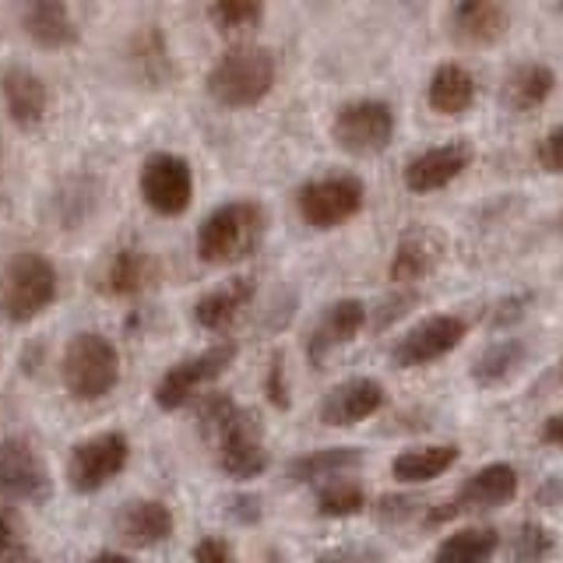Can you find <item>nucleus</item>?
<instances>
[{
  "label": "nucleus",
  "mask_w": 563,
  "mask_h": 563,
  "mask_svg": "<svg viewBox=\"0 0 563 563\" xmlns=\"http://www.w3.org/2000/svg\"><path fill=\"white\" fill-rule=\"evenodd\" d=\"M201 433L216 444L219 468L229 479H257L272 465L264 448V427L254 409H240L229 395H211L201 405Z\"/></svg>",
  "instance_id": "1"
},
{
  "label": "nucleus",
  "mask_w": 563,
  "mask_h": 563,
  "mask_svg": "<svg viewBox=\"0 0 563 563\" xmlns=\"http://www.w3.org/2000/svg\"><path fill=\"white\" fill-rule=\"evenodd\" d=\"M275 57L264 46H233L225 49L208 70V96L225 110H251L275 88Z\"/></svg>",
  "instance_id": "2"
},
{
  "label": "nucleus",
  "mask_w": 563,
  "mask_h": 563,
  "mask_svg": "<svg viewBox=\"0 0 563 563\" xmlns=\"http://www.w3.org/2000/svg\"><path fill=\"white\" fill-rule=\"evenodd\" d=\"M264 233H268V211L257 201H229L201 222L198 257L205 264L246 261L261 246Z\"/></svg>",
  "instance_id": "3"
},
{
  "label": "nucleus",
  "mask_w": 563,
  "mask_h": 563,
  "mask_svg": "<svg viewBox=\"0 0 563 563\" xmlns=\"http://www.w3.org/2000/svg\"><path fill=\"white\" fill-rule=\"evenodd\" d=\"M53 299H57V272L43 254L22 251L4 264V272H0V317H8L11 324H29Z\"/></svg>",
  "instance_id": "4"
},
{
  "label": "nucleus",
  "mask_w": 563,
  "mask_h": 563,
  "mask_svg": "<svg viewBox=\"0 0 563 563\" xmlns=\"http://www.w3.org/2000/svg\"><path fill=\"white\" fill-rule=\"evenodd\" d=\"M60 377L70 398L78 401L106 398L120 380V356L113 342L99 331H78L64 349Z\"/></svg>",
  "instance_id": "5"
},
{
  "label": "nucleus",
  "mask_w": 563,
  "mask_h": 563,
  "mask_svg": "<svg viewBox=\"0 0 563 563\" xmlns=\"http://www.w3.org/2000/svg\"><path fill=\"white\" fill-rule=\"evenodd\" d=\"M518 468L507 465V462H493V465H483L475 475L457 486L454 497L444 504V507H430L422 525L433 528V525H444L457 515H486V510H497V507H507L510 500L518 497Z\"/></svg>",
  "instance_id": "6"
},
{
  "label": "nucleus",
  "mask_w": 563,
  "mask_h": 563,
  "mask_svg": "<svg viewBox=\"0 0 563 563\" xmlns=\"http://www.w3.org/2000/svg\"><path fill=\"white\" fill-rule=\"evenodd\" d=\"M395 110L380 99H356L345 102L331 123L334 145L349 155H380L395 141Z\"/></svg>",
  "instance_id": "7"
},
{
  "label": "nucleus",
  "mask_w": 563,
  "mask_h": 563,
  "mask_svg": "<svg viewBox=\"0 0 563 563\" xmlns=\"http://www.w3.org/2000/svg\"><path fill=\"white\" fill-rule=\"evenodd\" d=\"M363 198H366V187L356 173H331V176H321V180H310L299 187L296 205H299V216H303L307 225L334 229V225L349 222L352 216H360Z\"/></svg>",
  "instance_id": "8"
},
{
  "label": "nucleus",
  "mask_w": 563,
  "mask_h": 563,
  "mask_svg": "<svg viewBox=\"0 0 563 563\" xmlns=\"http://www.w3.org/2000/svg\"><path fill=\"white\" fill-rule=\"evenodd\" d=\"M53 497L49 468L29 440L8 437L0 440V500L4 504H46Z\"/></svg>",
  "instance_id": "9"
},
{
  "label": "nucleus",
  "mask_w": 563,
  "mask_h": 563,
  "mask_svg": "<svg viewBox=\"0 0 563 563\" xmlns=\"http://www.w3.org/2000/svg\"><path fill=\"white\" fill-rule=\"evenodd\" d=\"M233 360H236V342H219V345L198 352V356L169 366L163 374V380H158V387H155L158 409L176 412L180 405H187L194 395H198V387L219 380L225 369L233 366Z\"/></svg>",
  "instance_id": "10"
},
{
  "label": "nucleus",
  "mask_w": 563,
  "mask_h": 563,
  "mask_svg": "<svg viewBox=\"0 0 563 563\" xmlns=\"http://www.w3.org/2000/svg\"><path fill=\"white\" fill-rule=\"evenodd\" d=\"M141 198L158 216H184L194 198V173L184 155L173 152H155L141 166Z\"/></svg>",
  "instance_id": "11"
},
{
  "label": "nucleus",
  "mask_w": 563,
  "mask_h": 563,
  "mask_svg": "<svg viewBox=\"0 0 563 563\" xmlns=\"http://www.w3.org/2000/svg\"><path fill=\"white\" fill-rule=\"evenodd\" d=\"M468 324L465 317L457 313H433L427 321H419L412 331H405L391 349V363L398 369H412V366H430L440 356H448L457 345L465 342Z\"/></svg>",
  "instance_id": "12"
},
{
  "label": "nucleus",
  "mask_w": 563,
  "mask_h": 563,
  "mask_svg": "<svg viewBox=\"0 0 563 563\" xmlns=\"http://www.w3.org/2000/svg\"><path fill=\"white\" fill-rule=\"evenodd\" d=\"M128 457H131V444L120 430L81 440V444L70 451L67 483L78 493H96L106 483L117 479V475L123 472V465H128Z\"/></svg>",
  "instance_id": "13"
},
{
  "label": "nucleus",
  "mask_w": 563,
  "mask_h": 563,
  "mask_svg": "<svg viewBox=\"0 0 563 563\" xmlns=\"http://www.w3.org/2000/svg\"><path fill=\"white\" fill-rule=\"evenodd\" d=\"M472 145L468 141H448V145H437L419 152L416 158H409V166L401 173V184L409 187L412 194H433L440 187L454 184L472 166Z\"/></svg>",
  "instance_id": "14"
},
{
  "label": "nucleus",
  "mask_w": 563,
  "mask_h": 563,
  "mask_svg": "<svg viewBox=\"0 0 563 563\" xmlns=\"http://www.w3.org/2000/svg\"><path fill=\"white\" fill-rule=\"evenodd\" d=\"M444 251H448V236L440 233V229L409 225L398 236L387 275H391V282H398V286H405V282H419V278H427L440 261H444Z\"/></svg>",
  "instance_id": "15"
},
{
  "label": "nucleus",
  "mask_w": 563,
  "mask_h": 563,
  "mask_svg": "<svg viewBox=\"0 0 563 563\" xmlns=\"http://www.w3.org/2000/svg\"><path fill=\"white\" fill-rule=\"evenodd\" d=\"M384 384L374 377H352L339 387H331L321 401V422L324 427H356V422L377 416L384 409Z\"/></svg>",
  "instance_id": "16"
},
{
  "label": "nucleus",
  "mask_w": 563,
  "mask_h": 563,
  "mask_svg": "<svg viewBox=\"0 0 563 563\" xmlns=\"http://www.w3.org/2000/svg\"><path fill=\"white\" fill-rule=\"evenodd\" d=\"M366 303L363 299H334V303L317 317V324L307 339V356L310 363H324L339 345H349L356 334L366 328Z\"/></svg>",
  "instance_id": "17"
},
{
  "label": "nucleus",
  "mask_w": 563,
  "mask_h": 563,
  "mask_svg": "<svg viewBox=\"0 0 563 563\" xmlns=\"http://www.w3.org/2000/svg\"><path fill=\"white\" fill-rule=\"evenodd\" d=\"M0 99H4L11 120L22 131H35V128H40L46 110H49L46 85L29 67H8L4 75H0Z\"/></svg>",
  "instance_id": "18"
},
{
  "label": "nucleus",
  "mask_w": 563,
  "mask_h": 563,
  "mask_svg": "<svg viewBox=\"0 0 563 563\" xmlns=\"http://www.w3.org/2000/svg\"><path fill=\"white\" fill-rule=\"evenodd\" d=\"M510 25L507 4L497 0H462L451 8V32L462 46H493Z\"/></svg>",
  "instance_id": "19"
},
{
  "label": "nucleus",
  "mask_w": 563,
  "mask_h": 563,
  "mask_svg": "<svg viewBox=\"0 0 563 563\" xmlns=\"http://www.w3.org/2000/svg\"><path fill=\"white\" fill-rule=\"evenodd\" d=\"M117 536L134 545V550H148V545L166 542L173 532V510L163 500H131L113 518Z\"/></svg>",
  "instance_id": "20"
},
{
  "label": "nucleus",
  "mask_w": 563,
  "mask_h": 563,
  "mask_svg": "<svg viewBox=\"0 0 563 563\" xmlns=\"http://www.w3.org/2000/svg\"><path fill=\"white\" fill-rule=\"evenodd\" d=\"M254 292H257L254 278H246V275L229 278L219 289H211L198 299V307H194V321L208 331H225L243 313V307H251Z\"/></svg>",
  "instance_id": "21"
},
{
  "label": "nucleus",
  "mask_w": 563,
  "mask_h": 563,
  "mask_svg": "<svg viewBox=\"0 0 563 563\" xmlns=\"http://www.w3.org/2000/svg\"><path fill=\"white\" fill-rule=\"evenodd\" d=\"M556 88V70L550 64H539V60H528V64H518L510 75L504 78V106L515 113H532L539 106L553 96Z\"/></svg>",
  "instance_id": "22"
},
{
  "label": "nucleus",
  "mask_w": 563,
  "mask_h": 563,
  "mask_svg": "<svg viewBox=\"0 0 563 563\" xmlns=\"http://www.w3.org/2000/svg\"><path fill=\"white\" fill-rule=\"evenodd\" d=\"M22 32L43 49H64L78 43L75 18H70L64 4H53V0H40V4L22 8Z\"/></svg>",
  "instance_id": "23"
},
{
  "label": "nucleus",
  "mask_w": 563,
  "mask_h": 563,
  "mask_svg": "<svg viewBox=\"0 0 563 563\" xmlns=\"http://www.w3.org/2000/svg\"><path fill=\"white\" fill-rule=\"evenodd\" d=\"M155 278H158V261L148 251L128 246V251L113 254V261L106 264L102 292H110V296H141Z\"/></svg>",
  "instance_id": "24"
},
{
  "label": "nucleus",
  "mask_w": 563,
  "mask_h": 563,
  "mask_svg": "<svg viewBox=\"0 0 563 563\" xmlns=\"http://www.w3.org/2000/svg\"><path fill=\"white\" fill-rule=\"evenodd\" d=\"M528 356H532V349H528V342H521V339L493 342L479 352V360L472 363V380L479 387H504L521 374Z\"/></svg>",
  "instance_id": "25"
},
{
  "label": "nucleus",
  "mask_w": 563,
  "mask_h": 563,
  "mask_svg": "<svg viewBox=\"0 0 563 563\" xmlns=\"http://www.w3.org/2000/svg\"><path fill=\"white\" fill-rule=\"evenodd\" d=\"M427 102L440 117H462L475 102V78L462 64H440L430 75Z\"/></svg>",
  "instance_id": "26"
},
{
  "label": "nucleus",
  "mask_w": 563,
  "mask_h": 563,
  "mask_svg": "<svg viewBox=\"0 0 563 563\" xmlns=\"http://www.w3.org/2000/svg\"><path fill=\"white\" fill-rule=\"evenodd\" d=\"M457 451L454 444H430V448H412L401 451L391 462V475L401 486H427L433 479H440L448 468L457 465Z\"/></svg>",
  "instance_id": "27"
},
{
  "label": "nucleus",
  "mask_w": 563,
  "mask_h": 563,
  "mask_svg": "<svg viewBox=\"0 0 563 563\" xmlns=\"http://www.w3.org/2000/svg\"><path fill=\"white\" fill-rule=\"evenodd\" d=\"M363 465V451L356 448H324V451H310V454H299L289 462L286 475L292 483H331V479H342L345 472L360 468Z\"/></svg>",
  "instance_id": "28"
},
{
  "label": "nucleus",
  "mask_w": 563,
  "mask_h": 563,
  "mask_svg": "<svg viewBox=\"0 0 563 563\" xmlns=\"http://www.w3.org/2000/svg\"><path fill=\"white\" fill-rule=\"evenodd\" d=\"M500 550V532L489 525L462 528L437 545L433 563H489L493 553Z\"/></svg>",
  "instance_id": "29"
},
{
  "label": "nucleus",
  "mask_w": 563,
  "mask_h": 563,
  "mask_svg": "<svg viewBox=\"0 0 563 563\" xmlns=\"http://www.w3.org/2000/svg\"><path fill=\"white\" fill-rule=\"evenodd\" d=\"M317 510L324 518H352V515H363L366 510V493L356 479H331L317 489Z\"/></svg>",
  "instance_id": "30"
},
{
  "label": "nucleus",
  "mask_w": 563,
  "mask_h": 563,
  "mask_svg": "<svg viewBox=\"0 0 563 563\" xmlns=\"http://www.w3.org/2000/svg\"><path fill=\"white\" fill-rule=\"evenodd\" d=\"M208 14L222 35H246L264 22V4L257 0H219L208 8Z\"/></svg>",
  "instance_id": "31"
},
{
  "label": "nucleus",
  "mask_w": 563,
  "mask_h": 563,
  "mask_svg": "<svg viewBox=\"0 0 563 563\" xmlns=\"http://www.w3.org/2000/svg\"><path fill=\"white\" fill-rule=\"evenodd\" d=\"M553 550H556V536L539 521H525L515 532V542H510L515 563H542Z\"/></svg>",
  "instance_id": "32"
},
{
  "label": "nucleus",
  "mask_w": 563,
  "mask_h": 563,
  "mask_svg": "<svg viewBox=\"0 0 563 563\" xmlns=\"http://www.w3.org/2000/svg\"><path fill=\"white\" fill-rule=\"evenodd\" d=\"M25 521L14 507H0V563L25 560Z\"/></svg>",
  "instance_id": "33"
},
{
  "label": "nucleus",
  "mask_w": 563,
  "mask_h": 563,
  "mask_svg": "<svg viewBox=\"0 0 563 563\" xmlns=\"http://www.w3.org/2000/svg\"><path fill=\"white\" fill-rule=\"evenodd\" d=\"M532 299L536 292H515V296H504L500 303H493L489 317H486V324L493 331H507V328H515L518 321H525V313L528 307H532Z\"/></svg>",
  "instance_id": "34"
},
{
  "label": "nucleus",
  "mask_w": 563,
  "mask_h": 563,
  "mask_svg": "<svg viewBox=\"0 0 563 563\" xmlns=\"http://www.w3.org/2000/svg\"><path fill=\"white\" fill-rule=\"evenodd\" d=\"M317 563H384V553L369 542H345L334 545V550H324L317 556Z\"/></svg>",
  "instance_id": "35"
},
{
  "label": "nucleus",
  "mask_w": 563,
  "mask_h": 563,
  "mask_svg": "<svg viewBox=\"0 0 563 563\" xmlns=\"http://www.w3.org/2000/svg\"><path fill=\"white\" fill-rule=\"evenodd\" d=\"M536 163H539L545 173L563 176V128H553L545 137H539V145H536Z\"/></svg>",
  "instance_id": "36"
},
{
  "label": "nucleus",
  "mask_w": 563,
  "mask_h": 563,
  "mask_svg": "<svg viewBox=\"0 0 563 563\" xmlns=\"http://www.w3.org/2000/svg\"><path fill=\"white\" fill-rule=\"evenodd\" d=\"M419 507H427V504H419L412 497H380L377 500V521L380 525H401V521H409Z\"/></svg>",
  "instance_id": "37"
},
{
  "label": "nucleus",
  "mask_w": 563,
  "mask_h": 563,
  "mask_svg": "<svg viewBox=\"0 0 563 563\" xmlns=\"http://www.w3.org/2000/svg\"><path fill=\"white\" fill-rule=\"evenodd\" d=\"M194 563H236V553L222 536H205L194 545Z\"/></svg>",
  "instance_id": "38"
},
{
  "label": "nucleus",
  "mask_w": 563,
  "mask_h": 563,
  "mask_svg": "<svg viewBox=\"0 0 563 563\" xmlns=\"http://www.w3.org/2000/svg\"><path fill=\"white\" fill-rule=\"evenodd\" d=\"M268 398L275 409H289V384H286V363H282V352L272 356V366H268Z\"/></svg>",
  "instance_id": "39"
},
{
  "label": "nucleus",
  "mask_w": 563,
  "mask_h": 563,
  "mask_svg": "<svg viewBox=\"0 0 563 563\" xmlns=\"http://www.w3.org/2000/svg\"><path fill=\"white\" fill-rule=\"evenodd\" d=\"M416 299H419L416 292H398V296H391V299H387V303H380V307H387V310H380L369 324H374V328H387V324L395 321V317L409 313V310L416 307Z\"/></svg>",
  "instance_id": "40"
},
{
  "label": "nucleus",
  "mask_w": 563,
  "mask_h": 563,
  "mask_svg": "<svg viewBox=\"0 0 563 563\" xmlns=\"http://www.w3.org/2000/svg\"><path fill=\"white\" fill-rule=\"evenodd\" d=\"M229 515H233L236 521L254 525V521L261 518V500H257V497H236L233 507H229Z\"/></svg>",
  "instance_id": "41"
},
{
  "label": "nucleus",
  "mask_w": 563,
  "mask_h": 563,
  "mask_svg": "<svg viewBox=\"0 0 563 563\" xmlns=\"http://www.w3.org/2000/svg\"><path fill=\"white\" fill-rule=\"evenodd\" d=\"M539 437H542V444L563 448V412H556V416L545 419V422H542V430H539Z\"/></svg>",
  "instance_id": "42"
},
{
  "label": "nucleus",
  "mask_w": 563,
  "mask_h": 563,
  "mask_svg": "<svg viewBox=\"0 0 563 563\" xmlns=\"http://www.w3.org/2000/svg\"><path fill=\"white\" fill-rule=\"evenodd\" d=\"M536 500H539L542 507H556V504H563V479H560V475H553V479L536 493Z\"/></svg>",
  "instance_id": "43"
},
{
  "label": "nucleus",
  "mask_w": 563,
  "mask_h": 563,
  "mask_svg": "<svg viewBox=\"0 0 563 563\" xmlns=\"http://www.w3.org/2000/svg\"><path fill=\"white\" fill-rule=\"evenodd\" d=\"M88 563H131L123 553H113V550H106V553H99V556H92Z\"/></svg>",
  "instance_id": "44"
},
{
  "label": "nucleus",
  "mask_w": 563,
  "mask_h": 563,
  "mask_svg": "<svg viewBox=\"0 0 563 563\" xmlns=\"http://www.w3.org/2000/svg\"><path fill=\"white\" fill-rule=\"evenodd\" d=\"M556 384H563V360L556 363Z\"/></svg>",
  "instance_id": "45"
},
{
  "label": "nucleus",
  "mask_w": 563,
  "mask_h": 563,
  "mask_svg": "<svg viewBox=\"0 0 563 563\" xmlns=\"http://www.w3.org/2000/svg\"><path fill=\"white\" fill-rule=\"evenodd\" d=\"M18 563H40V560H35V556H25V560H18Z\"/></svg>",
  "instance_id": "46"
},
{
  "label": "nucleus",
  "mask_w": 563,
  "mask_h": 563,
  "mask_svg": "<svg viewBox=\"0 0 563 563\" xmlns=\"http://www.w3.org/2000/svg\"><path fill=\"white\" fill-rule=\"evenodd\" d=\"M560 233H563V216H560Z\"/></svg>",
  "instance_id": "47"
},
{
  "label": "nucleus",
  "mask_w": 563,
  "mask_h": 563,
  "mask_svg": "<svg viewBox=\"0 0 563 563\" xmlns=\"http://www.w3.org/2000/svg\"><path fill=\"white\" fill-rule=\"evenodd\" d=\"M0 155H4V145H0Z\"/></svg>",
  "instance_id": "48"
}]
</instances>
